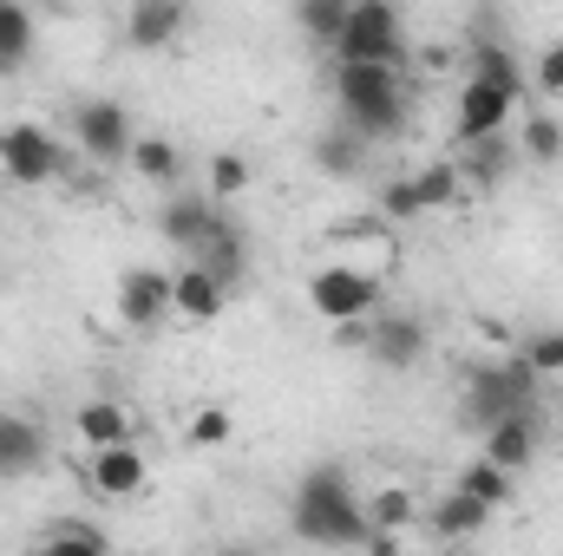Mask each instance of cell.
Masks as SVG:
<instances>
[{
  "instance_id": "36",
  "label": "cell",
  "mask_w": 563,
  "mask_h": 556,
  "mask_svg": "<svg viewBox=\"0 0 563 556\" xmlns=\"http://www.w3.org/2000/svg\"><path fill=\"white\" fill-rule=\"evenodd\" d=\"M367 556H400V537H367Z\"/></svg>"
},
{
  "instance_id": "8",
  "label": "cell",
  "mask_w": 563,
  "mask_h": 556,
  "mask_svg": "<svg viewBox=\"0 0 563 556\" xmlns=\"http://www.w3.org/2000/svg\"><path fill=\"white\" fill-rule=\"evenodd\" d=\"M223 216H230V210H217L210 197H197V190H177V197H170V203L157 210V236H164L170 249H184V256L197 263V256H203V243H210V236L223 230Z\"/></svg>"
},
{
  "instance_id": "18",
  "label": "cell",
  "mask_w": 563,
  "mask_h": 556,
  "mask_svg": "<svg viewBox=\"0 0 563 556\" xmlns=\"http://www.w3.org/2000/svg\"><path fill=\"white\" fill-rule=\"evenodd\" d=\"M538 425H544V419H505V425L478 432V438H485L478 458H492L498 471H525V465L538 458Z\"/></svg>"
},
{
  "instance_id": "1",
  "label": "cell",
  "mask_w": 563,
  "mask_h": 556,
  "mask_svg": "<svg viewBox=\"0 0 563 556\" xmlns=\"http://www.w3.org/2000/svg\"><path fill=\"white\" fill-rule=\"evenodd\" d=\"M288 531L308 551H367V498L341 465H308L295 498H288Z\"/></svg>"
},
{
  "instance_id": "21",
  "label": "cell",
  "mask_w": 563,
  "mask_h": 556,
  "mask_svg": "<svg viewBox=\"0 0 563 556\" xmlns=\"http://www.w3.org/2000/svg\"><path fill=\"white\" fill-rule=\"evenodd\" d=\"M420 524V498L407 491V485H380L374 498H367V531L374 537H400V531H413Z\"/></svg>"
},
{
  "instance_id": "38",
  "label": "cell",
  "mask_w": 563,
  "mask_h": 556,
  "mask_svg": "<svg viewBox=\"0 0 563 556\" xmlns=\"http://www.w3.org/2000/svg\"><path fill=\"white\" fill-rule=\"evenodd\" d=\"M558 413H563V400H558Z\"/></svg>"
},
{
  "instance_id": "9",
  "label": "cell",
  "mask_w": 563,
  "mask_h": 556,
  "mask_svg": "<svg viewBox=\"0 0 563 556\" xmlns=\"http://www.w3.org/2000/svg\"><path fill=\"white\" fill-rule=\"evenodd\" d=\"M511 92H498V86H485V79H465V92H459V112H452V138L465 144H485V138H505V119H511Z\"/></svg>"
},
{
  "instance_id": "30",
  "label": "cell",
  "mask_w": 563,
  "mask_h": 556,
  "mask_svg": "<svg viewBox=\"0 0 563 556\" xmlns=\"http://www.w3.org/2000/svg\"><path fill=\"white\" fill-rule=\"evenodd\" d=\"M518 157H531V164H558V157H563V125L551 119V112H531V119H525Z\"/></svg>"
},
{
  "instance_id": "23",
  "label": "cell",
  "mask_w": 563,
  "mask_h": 556,
  "mask_svg": "<svg viewBox=\"0 0 563 556\" xmlns=\"http://www.w3.org/2000/svg\"><path fill=\"white\" fill-rule=\"evenodd\" d=\"M347 13H354V0H295V26H301L321 53H334V40L347 33Z\"/></svg>"
},
{
  "instance_id": "22",
  "label": "cell",
  "mask_w": 563,
  "mask_h": 556,
  "mask_svg": "<svg viewBox=\"0 0 563 556\" xmlns=\"http://www.w3.org/2000/svg\"><path fill=\"white\" fill-rule=\"evenodd\" d=\"M511 157H518L511 138H485V144H472V151L459 157V177H465L472 190H498V184L511 177Z\"/></svg>"
},
{
  "instance_id": "16",
  "label": "cell",
  "mask_w": 563,
  "mask_h": 556,
  "mask_svg": "<svg viewBox=\"0 0 563 556\" xmlns=\"http://www.w3.org/2000/svg\"><path fill=\"white\" fill-rule=\"evenodd\" d=\"M144 452L139 445H112V452H92V465H86V485L99 491V498H139L144 491Z\"/></svg>"
},
{
  "instance_id": "25",
  "label": "cell",
  "mask_w": 563,
  "mask_h": 556,
  "mask_svg": "<svg viewBox=\"0 0 563 556\" xmlns=\"http://www.w3.org/2000/svg\"><path fill=\"white\" fill-rule=\"evenodd\" d=\"M472 79H485V86H498V92H511V99H525V73H518V59H511V46H498V40H485V46H472Z\"/></svg>"
},
{
  "instance_id": "28",
  "label": "cell",
  "mask_w": 563,
  "mask_h": 556,
  "mask_svg": "<svg viewBox=\"0 0 563 556\" xmlns=\"http://www.w3.org/2000/svg\"><path fill=\"white\" fill-rule=\"evenodd\" d=\"M33 40H40L33 13H26V7H13V0H0V66H7V73L33 53Z\"/></svg>"
},
{
  "instance_id": "34",
  "label": "cell",
  "mask_w": 563,
  "mask_h": 556,
  "mask_svg": "<svg viewBox=\"0 0 563 556\" xmlns=\"http://www.w3.org/2000/svg\"><path fill=\"white\" fill-rule=\"evenodd\" d=\"M190 445H203V452L230 445V413H223V407H203V413L190 419Z\"/></svg>"
},
{
  "instance_id": "17",
  "label": "cell",
  "mask_w": 563,
  "mask_h": 556,
  "mask_svg": "<svg viewBox=\"0 0 563 556\" xmlns=\"http://www.w3.org/2000/svg\"><path fill=\"white\" fill-rule=\"evenodd\" d=\"M73 432L92 445V452H112V445H139L132 432H139V419L125 400H86L79 413H73Z\"/></svg>"
},
{
  "instance_id": "15",
  "label": "cell",
  "mask_w": 563,
  "mask_h": 556,
  "mask_svg": "<svg viewBox=\"0 0 563 556\" xmlns=\"http://www.w3.org/2000/svg\"><path fill=\"white\" fill-rule=\"evenodd\" d=\"M223 301H230V288H223L217 276H203L197 263H184V269L170 276V314H177V321H190V327L217 321V314H223Z\"/></svg>"
},
{
  "instance_id": "14",
  "label": "cell",
  "mask_w": 563,
  "mask_h": 556,
  "mask_svg": "<svg viewBox=\"0 0 563 556\" xmlns=\"http://www.w3.org/2000/svg\"><path fill=\"white\" fill-rule=\"evenodd\" d=\"M190 33V7L184 0H139L132 13H125V40L139 46V53H164V46H177Z\"/></svg>"
},
{
  "instance_id": "31",
  "label": "cell",
  "mask_w": 563,
  "mask_h": 556,
  "mask_svg": "<svg viewBox=\"0 0 563 556\" xmlns=\"http://www.w3.org/2000/svg\"><path fill=\"white\" fill-rule=\"evenodd\" d=\"M250 190V157L243 151H223V157H210V203L223 210V203H236Z\"/></svg>"
},
{
  "instance_id": "10",
  "label": "cell",
  "mask_w": 563,
  "mask_h": 556,
  "mask_svg": "<svg viewBox=\"0 0 563 556\" xmlns=\"http://www.w3.org/2000/svg\"><path fill=\"white\" fill-rule=\"evenodd\" d=\"M367 354H374V367H387V374H413L426 354V327L413 314H374L367 321Z\"/></svg>"
},
{
  "instance_id": "2",
  "label": "cell",
  "mask_w": 563,
  "mask_h": 556,
  "mask_svg": "<svg viewBox=\"0 0 563 556\" xmlns=\"http://www.w3.org/2000/svg\"><path fill=\"white\" fill-rule=\"evenodd\" d=\"M334 79V125H347L361 144H394L407 132V79L400 66H328Z\"/></svg>"
},
{
  "instance_id": "4",
  "label": "cell",
  "mask_w": 563,
  "mask_h": 556,
  "mask_svg": "<svg viewBox=\"0 0 563 556\" xmlns=\"http://www.w3.org/2000/svg\"><path fill=\"white\" fill-rule=\"evenodd\" d=\"M334 66H400L407 59V20L394 0H354L347 33L328 53Z\"/></svg>"
},
{
  "instance_id": "11",
  "label": "cell",
  "mask_w": 563,
  "mask_h": 556,
  "mask_svg": "<svg viewBox=\"0 0 563 556\" xmlns=\"http://www.w3.org/2000/svg\"><path fill=\"white\" fill-rule=\"evenodd\" d=\"M119 321L139 334L164 327L170 321V276L164 269H125L119 276Z\"/></svg>"
},
{
  "instance_id": "3",
  "label": "cell",
  "mask_w": 563,
  "mask_h": 556,
  "mask_svg": "<svg viewBox=\"0 0 563 556\" xmlns=\"http://www.w3.org/2000/svg\"><path fill=\"white\" fill-rule=\"evenodd\" d=\"M538 400H544V380L525 360H472L465 367V425L472 432H492L505 419H538Z\"/></svg>"
},
{
  "instance_id": "27",
  "label": "cell",
  "mask_w": 563,
  "mask_h": 556,
  "mask_svg": "<svg viewBox=\"0 0 563 556\" xmlns=\"http://www.w3.org/2000/svg\"><path fill=\"white\" fill-rule=\"evenodd\" d=\"M459 491L478 498V504H492V511H505V504H511V471H498L492 458H472V465L459 471Z\"/></svg>"
},
{
  "instance_id": "32",
  "label": "cell",
  "mask_w": 563,
  "mask_h": 556,
  "mask_svg": "<svg viewBox=\"0 0 563 556\" xmlns=\"http://www.w3.org/2000/svg\"><path fill=\"white\" fill-rule=\"evenodd\" d=\"M538 380H551V374H563V327H544V334H531L525 341V354H518Z\"/></svg>"
},
{
  "instance_id": "24",
  "label": "cell",
  "mask_w": 563,
  "mask_h": 556,
  "mask_svg": "<svg viewBox=\"0 0 563 556\" xmlns=\"http://www.w3.org/2000/svg\"><path fill=\"white\" fill-rule=\"evenodd\" d=\"M413 190H420V210H452L459 203V190H465V177H459V157H432L413 170Z\"/></svg>"
},
{
  "instance_id": "7",
  "label": "cell",
  "mask_w": 563,
  "mask_h": 556,
  "mask_svg": "<svg viewBox=\"0 0 563 556\" xmlns=\"http://www.w3.org/2000/svg\"><path fill=\"white\" fill-rule=\"evenodd\" d=\"M73 138L92 164H132V144H139V125L119 99H86L73 105Z\"/></svg>"
},
{
  "instance_id": "12",
  "label": "cell",
  "mask_w": 563,
  "mask_h": 556,
  "mask_svg": "<svg viewBox=\"0 0 563 556\" xmlns=\"http://www.w3.org/2000/svg\"><path fill=\"white\" fill-rule=\"evenodd\" d=\"M492 518H498V511H492V504H478V498H465L459 485L420 511V524L439 537V544H472V537H485V531H492Z\"/></svg>"
},
{
  "instance_id": "19",
  "label": "cell",
  "mask_w": 563,
  "mask_h": 556,
  "mask_svg": "<svg viewBox=\"0 0 563 556\" xmlns=\"http://www.w3.org/2000/svg\"><path fill=\"white\" fill-rule=\"evenodd\" d=\"M132 170H139L144 184H157V190H184V151L170 138H157V132H139V144H132Z\"/></svg>"
},
{
  "instance_id": "13",
  "label": "cell",
  "mask_w": 563,
  "mask_h": 556,
  "mask_svg": "<svg viewBox=\"0 0 563 556\" xmlns=\"http://www.w3.org/2000/svg\"><path fill=\"white\" fill-rule=\"evenodd\" d=\"M40 465H46V425L0 407V485H13V478H33Z\"/></svg>"
},
{
  "instance_id": "26",
  "label": "cell",
  "mask_w": 563,
  "mask_h": 556,
  "mask_svg": "<svg viewBox=\"0 0 563 556\" xmlns=\"http://www.w3.org/2000/svg\"><path fill=\"white\" fill-rule=\"evenodd\" d=\"M361 151H367V144L354 138L347 125H328V132L314 138V170H321V177H354V170H361Z\"/></svg>"
},
{
  "instance_id": "5",
  "label": "cell",
  "mask_w": 563,
  "mask_h": 556,
  "mask_svg": "<svg viewBox=\"0 0 563 556\" xmlns=\"http://www.w3.org/2000/svg\"><path fill=\"white\" fill-rule=\"evenodd\" d=\"M308 308H314L328 327L374 321V314H380V276H374V269H354V263H328V269L308 276Z\"/></svg>"
},
{
  "instance_id": "39",
  "label": "cell",
  "mask_w": 563,
  "mask_h": 556,
  "mask_svg": "<svg viewBox=\"0 0 563 556\" xmlns=\"http://www.w3.org/2000/svg\"><path fill=\"white\" fill-rule=\"evenodd\" d=\"M0 73H7V66H0Z\"/></svg>"
},
{
  "instance_id": "37",
  "label": "cell",
  "mask_w": 563,
  "mask_h": 556,
  "mask_svg": "<svg viewBox=\"0 0 563 556\" xmlns=\"http://www.w3.org/2000/svg\"><path fill=\"white\" fill-rule=\"evenodd\" d=\"M223 556H269V551H250V544H243V551H223Z\"/></svg>"
},
{
  "instance_id": "33",
  "label": "cell",
  "mask_w": 563,
  "mask_h": 556,
  "mask_svg": "<svg viewBox=\"0 0 563 556\" xmlns=\"http://www.w3.org/2000/svg\"><path fill=\"white\" fill-rule=\"evenodd\" d=\"M380 216H394V223H413V216H426V210H420V190H413V177H394V184L380 190Z\"/></svg>"
},
{
  "instance_id": "35",
  "label": "cell",
  "mask_w": 563,
  "mask_h": 556,
  "mask_svg": "<svg viewBox=\"0 0 563 556\" xmlns=\"http://www.w3.org/2000/svg\"><path fill=\"white\" fill-rule=\"evenodd\" d=\"M531 86H538L544 99H563V40L538 53V73H531Z\"/></svg>"
},
{
  "instance_id": "20",
  "label": "cell",
  "mask_w": 563,
  "mask_h": 556,
  "mask_svg": "<svg viewBox=\"0 0 563 556\" xmlns=\"http://www.w3.org/2000/svg\"><path fill=\"white\" fill-rule=\"evenodd\" d=\"M243 263H250V236H243V230H236V223L223 216V230H217V236L203 243L197 269H203V276H217L223 288H236V281H243Z\"/></svg>"
},
{
  "instance_id": "29",
  "label": "cell",
  "mask_w": 563,
  "mask_h": 556,
  "mask_svg": "<svg viewBox=\"0 0 563 556\" xmlns=\"http://www.w3.org/2000/svg\"><path fill=\"white\" fill-rule=\"evenodd\" d=\"M33 556H112L106 551V537L92 531V524H79V518H59L53 531H46V544Z\"/></svg>"
},
{
  "instance_id": "6",
  "label": "cell",
  "mask_w": 563,
  "mask_h": 556,
  "mask_svg": "<svg viewBox=\"0 0 563 556\" xmlns=\"http://www.w3.org/2000/svg\"><path fill=\"white\" fill-rule=\"evenodd\" d=\"M66 144L53 138L46 125H0V170L13 177V184H26V190H40V184H53V177H66Z\"/></svg>"
}]
</instances>
